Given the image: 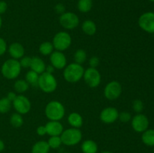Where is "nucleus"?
<instances>
[{
  "instance_id": "f257e3e1",
  "label": "nucleus",
  "mask_w": 154,
  "mask_h": 153,
  "mask_svg": "<svg viewBox=\"0 0 154 153\" xmlns=\"http://www.w3.org/2000/svg\"><path fill=\"white\" fill-rule=\"evenodd\" d=\"M84 68L78 63H71L66 66L63 70V77L65 80L70 83H75L81 80L84 76Z\"/></svg>"
},
{
  "instance_id": "f03ea898",
  "label": "nucleus",
  "mask_w": 154,
  "mask_h": 153,
  "mask_svg": "<svg viewBox=\"0 0 154 153\" xmlns=\"http://www.w3.org/2000/svg\"><path fill=\"white\" fill-rule=\"evenodd\" d=\"M45 113L50 121H60L64 117L66 109L61 102L54 100L46 105Z\"/></svg>"
},
{
  "instance_id": "7ed1b4c3",
  "label": "nucleus",
  "mask_w": 154,
  "mask_h": 153,
  "mask_svg": "<svg viewBox=\"0 0 154 153\" xmlns=\"http://www.w3.org/2000/svg\"><path fill=\"white\" fill-rule=\"evenodd\" d=\"M21 67L19 60L10 58L5 62L1 68V73L8 80H14L20 74Z\"/></svg>"
},
{
  "instance_id": "20e7f679",
  "label": "nucleus",
  "mask_w": 154,
  "mask_h": 153,
  "mask_svg": "<svg viewBox=\"0 0 154 153\" xmlns=\"http://www.w3.org/2000/svg\"><path fill=\"white\" fill-rule=\"evenodd\" d=\"M38 86L45 93L54 92L57 88V80L53 74L45 71L39 75Z\"/></svg>"
},
{
  "instance_id": "39448f33",
  "label": "nucleus",
  "mask_w": 154,
  "mask_h": 153,
  "mask_svg": "<svg viewBox=\"0 0 154 153\" xmlns=\"http://www.w3.org/2000/svg\"><path fill=\"white\" fill-rule=\"evenodd\" d=\"M63 144L69 146H75L82 140V132L79 128H70L63 130L60 135Z\"/></svg>"
},
{
  "instance_id": "423d86ee",
  "label": "nucleus",
  "mask_w": 154,
  "mask_h": 153,
  "mask_svg": "<svg viewBox=\"0 0 154 153\" xmlns=\"http://www.w3.org/2000/svg\"><path fill=\"white\" fill-rule=\"evenodd\" d=\"M72 37L69 33H68L67 32L61 31L57 32L54 35L52 44L54 47L57 50L63 52L70 47L72 45Z\"/></svg>"
},
{
  "instance_id": "0eeeda50",
  "label": "nucleus",
  "mask_w": 154,
  "mask_h": 153,
  "mask_svg": "<svg viewBox=\"0 0 154 153\" xmlns=\"http://www.w3.org/2000/svg\"><path fill=\"white\" fill-rule=\"evenodd\" d=\"M59 21L63 28L68 30L75 29L78 26L80 22L79 17L73 12H65L60 15Z\"/></svg>"
},
{
  "instance_id": "6e6552de",
  "label": "nucleus",
  "mask_w": 154,
  "mask_h": 153,
  "mask_svg": "<svg viewBox=\"0 0 154 153\" xmlns=\"http://www.w3.org/2000/svg\"><path fill=\"white\" fill-rule=\"evenodd\" d=\"M83 78L86 84L92 88L99 86L101 82V80H102L101 74L97 69L94 68H89L87 70H84Z\"/></svg>"
},
{
  "instance_id": "1a4fd4ad",
  "label": "nucleus",
  "mask_w": 154,
  "mask_h": 153,
  "mask_svg": "<svg viewBox=\"0 0 154 153\" xmlns=\"http://www.w3.org/2000/svg\"><path fill=\"white\" fill-rule=\"evenodd\" d=\"M122 93V86L118 81L113 80L108 82L104 88V95L109 100H117Z\"/></svg>"
},
{
  "instance_id": "9d476101",
  "label": "nucleus",
  "mask_w": 154,
  "mask_h": 153,
  "mask_svg": "<svg viewBox=\"0 0 154 153\" xmlns=\"http://www.w3.org/2000/svg\"><path fill=\"white\" fill-rule=\"evenodd\" d=\"M12 105L16 112L21 115H25L28 113L32 107L29 99L23 94L17 95L16 98L12 101Z\"/></svg>"
},
{
  "instance_id": "9b49d317",
  "label": "nucleus",
  "mask_w": 154,
  "mask_h": 153,
  "mask_svg": "<svg viewBox=\"0 0 154 153\" xmlns=\"http://www.w3.org/2000/svg\"><path fill=\"white\" fill-rule=\"evenodd\" d=\"M140 28L148 33H154V13L146 12L141 14L138 19Z\"/></svg>"
},
{
  "instance_id": "f8f14e48",
  "label": "nucleus",
  "mask_w": 154,
  "mask_h": 153,
  "mask_svg": "<svg viewBox=\"0 0 154 153\" xmlns=\"http://www.w3.org/2000/svg\"><path fill=\"white\" fill-rule=\"evenodd\" d=\"M132 127L135 131L138 133H143L149 127V120L145 115L138 113L132 118Z\"/></svg>"
},
{
  "instance_id": "ddd939ff",
  "label": "nucleus",
  "mask_w": 154,
  "mask_h": 153,
  "mask_svg": "<svg viewBox=\"0 0 154 153\" xmlns=\"http://www.w3.org/2000/svg\"><path fill=\"white\" fill-rule=\"evenodd\" d=\"M119 117V112L117 109L112 106H108L102 110L100 112L99 118L103 123L112 124L115 122Z\"/></svg>"
},
{
  "instance_id": "4468645a",
  "label": "nucleus",
  "mask_w": 154,
  "mask_h": 153,
  "mask_svg": "<svg viewBox=\"0 0 154 153\" xmlns=\"http://www.w3.org/2000/svg\"><path fill=\"white\" fill-rule=\"evenodd\" d=\"M50 62L56 69H64L67 65V58L61 51H54L50 55Z\"/></svg>"
},
{
  "instance_id": "2eb2a0df",
  "label": "nucleus",
  "mask_w": 154,
  "mask_h": 153,
  "mask_svg": "<svg viewBox=\"0 0 154 153\" xmlns=\"http://www.w3.org/2000/svg\"><path fill=\"white\" fill-rule=\"evenodd\" d=\"M47 134L52 136H60L64 130L63 126L60 121H49L45 124Z\"/></svg>"
},
{
  "instance_id": "dca6fc26",
  "label": "nucleus",
  "mask_w": 154,
  "mask_h": 153,
  "mask_svg": "<svg viewBox=\"0 0 154 153\" xmlns=\"http://www.w3.org/2000/svg\"><path fill=\"white\" fill-rule=\"evenodd\" d=\"M8 50L9 55L11 56V57L17 60L20 59L23 56H24V53H25V49H24L23 46L18 42L12 43L8 46Z\"/></svg>"
},
{
  "instance_id": "f3484780",
  "label": "nucleus",
  "mask_w": 154,
  "mask_h": 153,
  "mask_svg": "<svg viewBox=\"0 0 154 153\" xmlns=\"http://www.w3.org/2000/svg\"><path fill=\"white\" fill-rule=\"evenodd\" d=\"M30 68L32 70L36 72L38 74H42L46 70V64L45 62L38 56L32 57Z\"/></svg>"
},
{
  "instance_id": "a211bd4d",
  "label": "nucleus",
  "mask_w": 154,
  "mask_h": 153,
  "mask_svg": "<svg viewBox=\"0 0 154 153\" xmlns=\"http://www.w3.org/2000/svg\"><path fill=\"white\" fill-rule=\"evenodd\" d=\"M68 122L72 128H80L84 124V119L82 116L77 112H72L68 116Z\"/></svg>"
},
{
  "instance_id": "6ab92c4d",
  "label": "nucleus",
  "mask_w": 154,
  "mask_h": 153,
  "mask_svg": "<svg viewBox=\"0 0 154 153\" xmlns=\"http://www.w3.org/2000/svg\"><path fill=\"white\" fill-rule=\"evenodd\" d=\"M81 28H82L83 32L89 36L94 35L97 31V26H96V23L91 20H87L84 21Z\"/></svg>"
},
{
  "instance_id": "aec40b11",
  "label": "nucleus",
  "mask_w": 154,
  "mask_h": 153,
  "mask_svg": "<svg viewBox=\"0 0 154 153\" xmlns=\"http://www.w3.org/2000/svg\"><path fill=\"white\" fill-rule=\"evenodd\" d=\"M83 153H97L98 145L93 140H87L81 145Z\"/></svg>"
},
{
  "instance_id": "412c9836",
  "label": "nucleus",
  "mask_w": 154,
  "mask_h": 153,
  "mask_svg": "<svg viewBox=\"0 0 154 153\" xmlns=\"http://www.w3.org/2000/svg\"><path fill=\"white\" fill-rule=\"evenodd\" d=\"M50 149L51 148L47 141L40 140L32 146V153H49Z\"/></svg>"
},
{
  "instance_id": "4be33fe9",
  "label": "nucleus",
  "mask_w": 154,
  "mask_h": 153,
  "mask_svg": "<svg viewBox=\"0 0 154 153\" xmlns=\"http://www.w3.org/2000/svg\"><path fill=\"white\" fill-rule=\"evenodd\" d=\"M142 142L148 146H154V129H147L141 136Z\"/></svg>"
},
{
  "instance_id": "5701e85b",
  "label": "nucleus",
  "mask_w": 154,
  "mask_h": 153,
  "mask_svg": "<svg viewBox=\"0 0 154 153\" xmlns=\"http://www.w3.org/2000/svg\"><path fill=\"white\" fill-rule=\"evenodd\" d=\"M29 85L26 81V80H17L15 81L14 84V88L15 92L20 93V94L26 92L29 89Z\"/></svg>"
},
{
  "instance_id": "b1692460",
  "label": "nucleus",
  "mask_w": 154,
  "mask_h": 153,
  "mask_svg": "<svg viewBox=\"0 0 154 153\" xmlns=\"http://www.w3.org/2000/svg\"><path fill=\"white\" fill-rule=\"evenodd\" d=\"M93 8V0H78V8L81 13H88Z\"/></svg>"
},
{
  "instance_id": "393cba45",
  "label": "nucleus",
  "mask_w": 154,
  "mask_h": 153,
  "mask_svg": "<svg viewBox=\"0 0 154 153\" xmlns=\"http://www.w3.org/2000/svg\"><path fill=\"white\" fill-rule=\"evenodd\" d=\"M54 45L50 41H45L39 46L38 50L43 56H50L54 52Z\"/></svg>"
},
{
  "instance_id": "a878e982",
  "label": "nucleus",
  "mask_w": 154,
  "mask_h": 153,
  "mask_svg": "<svg viewBox=\"0 0 154 153\" xmlns=\"http://www.w3.org/2000/svg\"><path fill=\"white\" fill-rule=\"evenodd\" d=\"M39 75L40 74L33 70H29L26 74V81L28 82L29 85H31L32 86H38Z\"/></svg>"
},
{
  "instance_id": "bb28decb",
  "label": "nucleus",
  "mask_w": 154,
  "mask_h": 153,
  "mask_svg": "<svg viewBox=\"0 0 154 153\" xmlns=\"http://www.w3.org/2000/svg\"><path fill=\"white\" fill-rule=\"evenodd\" d=\"M23 118L22 115L18 112H14L10 117V123L13 127L20 128L23 124Z\"/></svg>"
},
{
  "instance_id": "cd10ccee",
  "label": "nucleus",
  "mask_w": 154,
  "mask_h": 153,
  "mask_svg": "<svg viewBox=\"0 0 154 153\" xmlns=\"http://www.w3.org/2000/svg\"><path fill=\"white\" fill-rule=\"evenodd\" d=\"M87 58V54L84 50L83 49H78L75 51V54H74V60H75V63L78 64H83L86 62Z\"/></svg>"
},
{
  "instance_id": "c85d7f7f",
  "label": "nucleus",
  "mask_w": 154,
  "mask_h": 153,
  "mask_svg": "<svg viewBox=\"0 0 154 153\" xmlns=\"http://www.w3.org/2000/svg\"><path fill=\"white\" fill-rule=\"evenodd\" d=\"M12 106V102L8 99L7 97L0 99V113L5 114L10 111Z\"/></svg>"
},
{
  "instance_id": "c756f323",
  "label": "nucleus",
  "mask_w": 154,
  "mask_h": 153,
  "mask_svg": "<svg viewBox=\"0 0 154 153\" xmlns=\"http://www.w3.org/2000/svg\"><path fill=\"white\" fill-rule=\"evenodd\" d=\"M50 148L53 149H57L60 148V146L63 144L60 136H52L49 138L48 141Z\"/></svg>"
},
{
  "instance_id": "7c9ffc66",
  "label": "nucleus",
  "mask_w": 154,
  "mask_h": 153,
  "mask_svg": "<svg viewBox=\"0 0 154 153\" xmlns=\"http://www.w3.org/2000/svg\"><path fill=\"white\" fill-rule=\"evenodd\" d=\"M132 108L133 110L137 113H141L144 110V104L139 99H136L132 103Z\"/></svg>"
},
{
  "instance_id": "2f4dec72",
  "label": "nucleus",
  "mask_w": 154,
  "mask_h": 153,
  "mask_svg": "<svg viewBox=\"0 0 154 153\" xmlns=\"http://www.w3.org/2000/svg\"><path fill=\"white\" fill-rule=\"evenodd\" d=\"M119 119L122 122H128L130 121L132 119V116L129 113V112H126V111H123L119 113Z\"/></svg>"
},
{
  "instance_id": "473e14b6",
  "label": "nucleus",
  "mask_w": 154,
  "mask_h": 153,
  "mask_svg": "<svg viewBox=\"0 0 154 153\" xmlns=\"http://www.w3.org/2000/svg\"><path fill=\"white\" fill-rule=\"evenodd\" d=\"M19 62L22 68H30V64H31V62H32V57L23 56L22 58L20 59Z\"/></svg>"
},
{
  "instance_id": "72a5a7b5",
  "label": "nucleus",
  "mask_w": 154,
  "mask_h": 153,
  "mask_svg": "<svg viewBox=\"0 0 154 153\" xmlns=\"http://www.w3.org/2000/svg\"><path fill=\"white\" fill-rule=\"evenodd\" d=\"M89 63H90V68H96L99 66V63H100V59L98 56H92L91 58L89 60Z\"/></svg>"
},
{
  "instance_id": "f704fd0d",
  "label": "nucleus",
  "mask_w": 154,
  "mask_h": 153,
  "mask_svg": "<svg viewBox=\"0 0 154 153\" xmlns=\"http://www.w3.org/2000/svg\"><path fill=\"white\" fill-rule=\"evenodd\" d=\"M8 50L7 43L2 38H0V56L4 55Z\"/></svg>"
},
{
  "instance_id": "c9c22d12",
  "label": "nucleus",
  "mask_w": 154,
  "mask_h": 153,
  "mask_svg": "<svg viewBox=\"0 0 154 153\" xmlns=\"http://www.w3.org/2000/svg\"><path fill=\"white\" fill-rule=\"evenodd\" d=\"M54 9H55V11L57 12V14H60V15L63 14V13L66 12L65 11V10H66V7H65V6L63 5V4H62V3H59V4H56Z\"/></svg>"
},
{
  "instance_id": "e433bc0d",
  "label": "nucleus",
  "mask_w": 154,
  "mask_h": 153,
  "mask_svg": "<svg viewBox=\"0 0 154 153\" xmlns=\"http://www.w3.org/2000/svg\"><path fill=\"white\" fill-rule=\"evenodd\" d=\"M36 133H37V134L39 135V136H45V134H47V130L45 125L38 126V127L37 128V129H36Z\"/></svg>"
},
{
  "instance_id": "4c0bfd02",
  "label": "nucleus",
  "mask_w": 154,
  "mask_h": 153,
  "mask_svg": "<svg viewBox=\"0 0 154 153\" xmlns=\"http://www.w3.org/2000/svg\"><path fill=\"white\" fill-rule=\"evenodd\" d=\"M8 9V4L5 1H0V15L6 12Z\"/></svg>"
},
{
  "instance_id": "58836bf2",
  "label": "nucleus",
  "mask_w": 154,
  "mask_h": 153,
  "mask_svg": "<svg viewBox=\"0 0 154 153\" xmlns=\"http://www.w3.org/2000/svg\"><path fill=\"white\" fill-rule=\"evenodd\" d=\"M16 97H17V94L15 92H9L8 93V95H7L8 99L9 100H11V102L16 98Z\"/></svg>"
},
{
  "instance_id": "ea45409f",
  "label": "nucleus",
  "mask_w": 154,
  "mask_h": 153,
  "mask_svg": "<svg viewBox=\"0 0 154 153\" xmlns=\"http://www.w3.org/2000/svg\"><path fill=\"white\" fill-rule=\"evenodd\" d=\"M54 67L53 65H51V64H49V65L46 66V70H45V71L48 72V73L49 74H53L54 72Z\"/></svg>"
},
{
  "instance_id": "a19ab883",
  "label": "nucleus",
  "mask_w": 154,
  "mask_h": 153,
  "mask_svg": "<svg viewBox=\"0 0 154 153\" xmlns=\"http://www.w3.org/2000/svg\"><path fill=\"white\" fill-rule=\"evenodd\" d=\"M5 142H3V140H2L0 139V152H2L3 150L5 149Z\"/></svg>"
},
{
  "instance_id": "79ce46f5",
  "label": "nucleus",
  "mask_w": 154,
  "mask_h": 153,
  "mask_svg": "<svg viewBox=\"0 0 154 153\" xmlns=\"http://www.w3.org/2000/svg\"><path fill=\"white\" fill-rule=\"evenodd\" d=\"M2 25V19L1 15H0V28H1Z\"/></svg>"
},
{
  "instance_id": "37998d69",
  "label": "nucleus",
  "mask_w": 154,
  "mask_h": 153,
  "mask_svg": "<svg viewBox=\"0 0 154 153\" xmlns=\"http://www.w3.org/2000/svg\"><path fill=\"white\" fill-rule=\"evenodd\" d=\"M102 153H114L112 152H110V151H103Z\"/></svg>"
},
{
  "instance_id": "c03bdc74",
  "label": "nucleus",
  "mask_w": 154,
  "mask_h": 153,
  "mask_svg": "<svg viewBox=\"0 0 154 153\" xmlns=\"http://www.w3.org/2000/svg\"><path fill=\"white\" fill-rule=\"evenodd\" d=\"M149 1H150V2H154V0H149Z\"/></svg>"
},
{
  "instance_id": "a18cd8bd",
  "label": "nucleus",
  "mask_w": 154,
  "mask_h": 153,
  "mask_svg": "<svg viewBox=\"0 0 154 153\" xmlns=\"http://www.w3.org/2000/svg\"><path fill=\"white\" fill-rule=\"evenodd\" d=\"M65 153H69V152H65Z\"/></svg>"
},
{
  "instance_id": "49530a36",
  "label": "nucleus",
  "mask_w": 154,
  "mask_h": 153,
  "mask_svg": "<svg viewBox=\"0 0 154 153\" xmlns=\"http://www.w3.org/2000/svg\"><path fill=\"white\" fill-rule=\"evenodd\" d=\"M153 153H154V150H153Z\"/></svg>"
}]
</instances>
